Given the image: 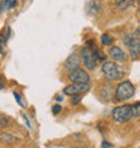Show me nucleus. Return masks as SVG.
Instances as JSON below:
<instances>
[{"mask_svg":"<svg viewBox=\"0 0 140 148\" xmlns=\"http://www.w3.org/2000/svg\"><path fill=\"white\" fill-rule=\"evenodd\" d=\"M4 3V10H7V11H10V10H12V8L16 7V0H3Z\"/></svg>","mask_w":140,"mask_h":148,"instance_id":"nucleus-14","label":"nucleus"},{"mask_svg":"<svg viewBox=\"0 0 140 148\" xmlns=\"http://www.w3.org/2000/svg\"><path fill=\"white\" fill-rule=\"evenodd\" d=\"M0 140L3 141V143H5V144H12V143H15L18 139H16L14 135H11V133L3 132V133H0Z\"/></svg>","mask_w":140,"mask_h":148,"instance_id":"nucleus-11","label":"nucleus"},{"mask_svg":"<svg viewBox=\"0 0 140 148\" xmlns=\"http://www.w3.org/2000/svg\"><path fill=\"white\" fill-rule=\"evenodd\" d=\"M125 46L128 47L129 54L132 59L140 58V39L136 36V34H128L124 38Z\"/></svg>","mask_w":140,"mask_h":148,"instance_id":"nucleus-4","label":"nucleus"},{"mask_svg":"<svg viewBox=\"0 0 140 148\" xmlns=\"http://www.w3.org/2000/svg\"><path fill=\"white\" fill-rule=\"evenodd\" d=\"M131 112H132V119L135 117H140V101L136 102V104H133L132 106H131Z\"/></svg>","mask_w":140,"mask_h":148,"instance_id":"nucleus-13","label":"nucleus"},{"mask_svg":"<svg viewBox=\"0 0 140 148\" xmlns=\"http://www.w3.org/2000/svg\"><path fill=\"white\" fill-rule=\"evenodd\" d=\"M75 148H86L85 145H78V147H75Z\"/></svg>","mask_w":140,"mask_h":148,"instance_id":"nucleus-24","label":"nucleus"},{"mask_svg":"<svg viewBox=\"0 0 140 148\" xmlns=\"http://www.w3.org/2000/svg\"><path fill=\"white\" fill-rule=\"evenodd\" d=\"M101 147H102V148H112L113 145H112V144H109V143H106V141H102Z\"/></svg>","mask_w":140,"mask_h":148,"instance_id":"nucleus-19","label":"nucleus"},{"mask_svg":"<svg viewBox=\"0 0 140 148\" xmlns=\"http://www.w3.org/2000/svg\"><path fill=\"white\" fill-rule=\"evenodd\" d=\"M0 43H3V45L5 43V38L3 36V34H0Z\"/></svg>","mask_w":140,"mask_h":148,"instance_id":"nucleus-21","label":"nucleus"},{"mask_svg":"<svg viewBox=\"0 0 140 148\" xmlns=\"http://www.w3.org/2000/svg\"><path fill=\"white\" fill-rule=\"evenodd\" d=\"M137 4H139V7H140V0H139V1H137Z\"/></svg>","mask_w":140,"mask_h":148,"instance_id":"nucleus-27","label":"nucleus"},{"mask_svg":"<svg viewBox=\"0 0 140 148\" xmlns=\"http://www.w3.org/2000/svg\"><path fill=\"white\" fill-rule=\"evenodd\" d=\"M1 45H3V43H0V54H3V47H1Z\"/></svg>","mask_w":140,"mask_h":148,"instance_id":"nucleus-22","label":"nucleus"},{"mask_svg":"<svg viewBox=\"0 0 140 148\" xmlns=\"http://www.w3.org/2000/svg\"><path fill=\"white\" fill-rule=\"evenodd\" d=\"M69 79L71 82H75V84H89V75L81 67L69 71Z\"/></svg>","mask_w":140,"mask_h":148,"instance_id":"nucleus-6","label":"nucleus"},{"mask_svg":"<svg viewBox=\"0 0 140 148\" xmlns=\"http://www.w3.org/2000/svg\"><path fill=\"white\" fill-rule=\"evenodd\" d=\"M8 123H10L8 117H5V116H0V125H1V127H5V125H8Z\"/></svg>","mask_w":140,"mask_h":148,"instance_id":"nucleus-16","label":"nucleus"},{"mask_svg":"<svg viewBox=\"0 0 140 148\" xmlns=\"http://www.w3.org/2000/svg\"><path fill=\"white\" fill-rule=\"evenodd\" d=\"M112 119L119 124L128 123L132 119V112H131V105H121L115 108L112 112Z\"/></svg>","mask_w":140,"mask_h":148,"instance_id":"nucleus-5","label":"nucleus"},{"mask_svg":"<svg viewBox=\"0 0 140 148\" xmlns=\"http://www.w3.org/2000/svg\"><path fill=\"white\" fill-rule=\"evenodd\" d=\"M14 97H15V100L18 101V104H19L20 106H23V102H22V97H20V94H19V93L14 92Z\"/></svg>","mask_w":140,"mask_h":148,"instance_id":"nucleus-17","label":"nucleus"},{"mask_svg":"<svg viewBox=\"0 0 140 148\" xmlns=\"http://www.w3.org/2000/svg\"><path fill=\"white\" fill-rule=\"evenodd\" d=\"M61 110H62V106L61 105H54L53 106V114H58Z\"/></svg>","mask_w":140,"mask_h":148,"instance_id":"nucleus-18","label":"nucleus"},{"mask_svg":"<svg viewBox=\"0 0 140 148\" xmlns=\"http://www.w3.org/2000/svg\"><path fill=\"white\" fill-rule=\"evenodd\" d=\"M133 94H135V86L132 85V82L123 81L117 85L116 92H115V97H116V101H124V100L132 98Z\"/></svg>","mask_w":140,"mask_h":148,"instance_id":"nucleus-1","label":"nucleus"},{"mask_svg":"<svg viewBox=\"0 0 140 148\" xmlns=\"http://www.w3.org/2000/svg\"><path fill=\"white\" fill-rule=\"evenodd\" d=\"M132 0H124V1H121V3H117V7L120 8V10H127L132 5Z\"/></svg>","mask_w":140,"mask_h":148,"instance_id":"nucleus-15","label":"nucleus"},{"mask_svg":"<svg viewBox=\"0 0 140 148\" xmlns=\"http://www.w3.org/2000/svg\"><path fill=\"white\" fill-rule=\"evenodd\" d=\"M121 1H124V0H116V3H121Z\"/></svg>","mask_w":140,"mask_h":148,"instance_id":"nucleus-25","label":"nucleus"},{"mask_svg":"<svg viewBox=\"0 0 140 148\" xmlns=\"http://www.w3.org/2000/svg\"><path fill=\"white\" fill-rule=\"evenodd\" d=\"M81 62H82L81 55L78 54L77 51H74V53H71V54L67 57L66 62H65V69L69 71L75 70V69H78V67L81 66Z\"/></svg>","mask_w":140,"mask_h":148,"instance_id":"nucleus-8","label":"nucleus"},{"mask_svg":"<svg viewBox=\"0 0 140 148\" xmlns=\"http://www.w3.org/2000/svg\"><path fill=\"white\" fill-rule=\"evenodd\" d=\"M101 8H102V5L100 0H89L86 3L85 10H86V14L89 16H96L98 12L101 11Z\"/></svg>","mask_w":140,"mask_h":148,"instance_id":"nucleus-9","label":"nucleus"},{"mask_svg":"<svg viewBox=\"0 0 140 148\" xmlns=\"http://www.w3.org/2000/svg\"><path fill=\"white\" fill-rule=\"evenodd\" d=\"M81 59H82V63L85 65L86 69H89V70H93L96 69L98 63V59L96 57V53L93 51V49L89 46H85L82 47L81 50Z\"/></svg>","mask_w":140,"mask_h":148,"instance_id":"nucleus-3","label":"nucleus"},{"mask_svg":"<svg viewBox=\"0 0 140 148\" xmlns=\"http://www.w3.org/2000/svg\"><path fill=\"white\" fill-rule=\"evenodd\" d=\"M101 43L104 46H110L113 43V38L109 34H102L101 35Z\"/></svg>","mask_w":140,"mask_h":148,"instance_id":"nucleus-12","label":"nucleus"},{"mask_svg":"<svg viewBox=\"0 0 140 148\" xmlns=\"http://www.w3.org/2000/svg\"><path fill=\"white\" fill-rule=\"evenodd\" d=\"M137 11H139V14H140V7H139V8H137Z\"/></svg>","mask_w":140,"mask_h":148,"instance_id":"nucleus-26","label":"nucleus"},{"mask_svg":"<svg viewBox=\"0 0 140 148\" xmlns=\"http://www.w3.org/2000/svg\"><path fill=\"white\" fill-rule=\"evenodd\" d=\"M89 84H75L73 82L71 85L65 86L63 89V93L67 94V96H75V94H82L89 90Z\"/></svg>","mask_w":140,"mask_h":148,"instance_id":"nucleus-7","label":"nucleus"},{"mask_svg":"<svg viewBox=\"0 0 140 148\" xmlns=\"http://www.w3.org/2000/svg\"><path fill=\"white\" fill-rule=\"evenodd\" d=\"M101 70L104 77L109 81H116V79H120L123 77V69L113 61L112 62H104Z\"/></svg>","mask_w":140,"mask_h":148,"instance_id":"nucleus-2","label":"nucleus"},{"mask_svg":"<svg viewBox=\"0 0 140 148\" xmlns=\"http://www.w3.org/2000/svg\"><path fill=\"white\" fill-rule=\"evenodd\" d=\"M109 55L113 61H119V62H125L127 61V54H125L123 49L117 46H113L109 49Z\"/></svg>","mask_w":140,"mask_h":148,"instance_id":"nucleus-10","label":"nucleus"},{"mask_svg":"<svg viewBox=\"0 0 140 148\" xmlns=\"http://www.w3.org/2000/svg\"><path fill=\"white\" fill-rule=\"evenodd\" d=\"M3 86H4V84L3 82H0V89H3Z\"/></svg>","mask_w":140,"mask_h":148,"instance_id":"nucleus-23","label":"nucleus"},{"mask_svg":"<svg viewBox=\"0 0 140 148\" xmlns=\"http://www.w3.org/2000/svg\"><path fill=\"white\" fill-rule=\"evenodd\" d=\"M4 11V3H3V0H0V12H3Z\"/></svg>","mask_w":140,"mask_h":148,"instance_id":"nucleus-20","label":"nucleus"}]
</instances>
